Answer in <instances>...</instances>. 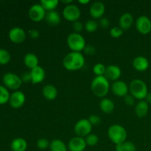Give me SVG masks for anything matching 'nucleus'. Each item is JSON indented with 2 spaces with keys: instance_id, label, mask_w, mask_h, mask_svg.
Masks as SVG:
<instances>
[{
  "instance_id": "obj_1",
  "label": "nucleus",
  "mask_w": 151,
  "mask_h": 151,
  "mask_svg": "<svg viewBox=\"0 0 151 151\" xmlns=\"http://www.w3.org/2000/svg\"><path fill=\"white\" fill-rule=\"evenodd\" d=\"M85 64V58L81 52H71L63 60V66L66 70L78 71Z\"/></svg>"
},
{
  "instance_id": "obj_2",
  "label": "nucleus",
  "mask_w": 151,
  "mask_h": 151,
  "mask_svg": "<svg viewBox=\"0 0 151 151\" xmlns=\"http://www.w3.org/2000/svg\"><path fill=\"white\" fill-rule=\"evenodd\" d=\"M91 88L94 95L104 98L110 90V83L105 76H96L91 81Z\"/></svg>"
},
{
  "instance_id": "obj_3",
  "label": "nucleus",
  "mask_w": 151,
  "mask_h": 151,
  "mask_svg": "<svg viewBox=\"0 0 151 151\" xmlns=\"http://www.w3.org/2000/svg\"><path fill=\"white\" fill-rule=\"evenodd\" d=\"M129 91L134 98L139 101L145 100L148 94L147 84L140 79H135L131 81L129 86Z\"/></svg>"
},
{
  "instance_id": "obj_4",
  "label": "nucleus",
  "mask_w": 151,
  "mask_h": 151,
  "mask_svg": "<svg viewBox=\"0 0 151 151\" xmlns=\"http://www.w3.org/2000/svg\"><path fill=\"white\" fill-rule=\"evenodd\" d=\"M109 138L114 144H122L126 141L127 131L125 128L119 124H114L108 130Z\"/></svg>"
},
{
  "instance_id": "obj_5",
  "label": "nucleus",
  "mask_w": 151,
  "mask_h": 151,
  "mask_svg": "<svg viewBox=\"0 0 151 151\" xmlns=\"http://www.w3.org/2000/svg\"><path fill=\"white\" fill-rule=\"evenodd\" d=\"M66 42L69 48L72 52H81V51H83L86 46V40L83 36L81 33H77L75 32L68 35Z\"/></svg>"
},
{
  "instance_id": "obj_6",
  "label": "nucleus",
  "mask_w": 151,
  "mask_h": 151,
  "mask_svg": "<svg viewBox=\"0 0 151 151\" xmlns=\"http://www.w3.org/2000/svg\"><path fill=\"white\" fill-rule=\"evenodd\" d=\"M92 127L88 119H81L76 122L74 130L77 137L83 138L91 134Z\"/></svg>"
},
{
  "instance_id": "obj_7",
  "label": "nucleus",
  "mask_w": 151,
  "mask_h": 151,
  "mask_svg": "<svg viewBox=\"0 0 151 151\" xmlns=\"http://www.w3.org/2000/svg\"><path fill=\"white\" fill-rule=\"evenodd\" d=\"M63 16L66 20L71 22L79 21L81 18V10L75 4H66L63 10Z\"/></svg>"
},
{
  "instance_id": "obj_8",
  "label": "nucleus",
  "mask_w": 151,
  "mask_h": 151,
  "mask_svg": "<svg viewBox=\"0 0 151 151\" xmlns=\"http://www.w3.org/2000/svg\"><path fill=\"white\" fill-rule=\"evenodd\" d=\"M46 14H47V12L40 3L32 4L28 11L29 19L34 22H39L45 19Z\"/></svg>"
},
{
  "instance_id": "obj_9",
  "label": "nucleus",
  "mask_w": 151,
  "mask_h": 151,
  "mask_svg": "<svg viewBox=\"0 0 151 151\" xmlns=\"http://www.w3.org/2000/svg\"><path fill=\"white\" fill-rule=\"evenodd\" d=\"M3 83L6 87L12 90L19 89L22 85V81L21 77L18 76L14 73H6L3 76Z\"/></svg>"
},
{
  "instance_id": "obj_10",
  "label": "nucleus",
  "mask_w": 151,
  "mask_h": 151,
  "mask_svg": "<svg viewBox=\"0 0 151 151\" xmlns=\"http://www.w3.org/2000/svg\"><path fill=\"white\" fill-rule=\"evenodd\" d=\"M136 27L138 32L142 35H147L151 31V21L147 16H141L136 21Z\"/></svg>"
},
{
  "instance_id": "obj_11",
  "label": "nucleus",
  "mask_w": 151,
  "mask_h": 151,
  "mask_svg": "<svg viewBox=\"0 0 151 151\" xmlns=\"http://www.w3.org/2000/svg\"><path fill=\"white\" fill-rule=\"evenodd\" d=\"M111 91L113 94L117 97H124L128 94L129 87L124 81H116L112 83Z\"/></svg>"
},
{
  "instance_id": "obj_12",
  "label": "nucleus",
  "mask_w": 151,
  "mask_h": 151,
  "mask_svg": "<svg viewBox=\"0 0 151 151\" xmlns=\"http://www.w3.org/2000/svg\"><path fill=\"white\" fill-rule=\"evenodd\" d=\"M9 38L14 44H22L26 39V32L22 28L16 27L9 32Z\"/></svg>"
},
{
  "instance_id": "obj_13",
  "label": "nucleus",
  "mask_w": 151,
  "mask_h": 151,
  "mask_svg": "<svg viewBox=\"0 0 151 151\" xmlns=\"http://www.w3.org/2000/svg\"><path fill=\"white\" fill-rule=\"evenodd\" d=\"M106 12V6L102 1H94L89 9L90 16L94 19H100Z\"/></svg>"
},
{
  "instance_id": "obj_14",
  "label": "nucleus",
  "mask_w": 151,
  "mask_h": 151,
  "mask_svg": "<svg viewBox=\"0 0 151 151\" xmlns=\"http://www.w3.org/2000/svg\"><path fill=\"white\" fill-rule=\"evenodd\" d=\"M26 97L24 94L21 91H16L10 95L9 103L13 109H20L25 103Z\"/></svg>"
},
{
  "instance_id": "obj_15",
  "label": "nucleus",
  "mask_w": 151,
  "mask_h": 151,
  "mask_svg": "<svg viewBox=\"0 0 151 151\" xmlns=\"http://www.w3.org/2000/svg\"><path fill=\"white\" fill-rule=\"evenodd\" d=\"M85 139L80 137H75L71 139L68 144V149L70 151H84L86 148Z\"/></svg>"
},
{
  "instance_id": "obj_16",
  "label": "nucleus",
  "mask_w": 151,
  "mask_h": 151,
  "mask_svg": "<svg viewBox=\"0 0 151 151\" xmlns=\"http://www.w3.org/2000/svg\"><path fill=\"white\" fill-rule=\"evenodd\" d=\"M121 75H122V71L119 66H116V65H109V66L106 67L104 76L109 81H111L115 82L116 81H119Z\"/></svg>"
},
{
  "instance_id": "obj_17",
  "label": "nucleus",
  "mask_w": 151,
  "mask_h": 151,
  "mask_svg": "<svg viewBox=\"0 0 151 151\" xmlns=\"http://www.w3.org/2000/svg\"><path fill=\"white\" fill-rule=\"evenodd\" d=\"M31 82L33 84H38L43 82L46 78V72L44 68L38 66L31 69Z\"/></svg>"
},
{
  "instance_id": "obj_18",
  "label": "nucleus",
  "mask_w": 151,
  "mask_h": 151,
  "mask_svg": "<svg viewBox=\"0 0 151 151\" xmlns=\"http://www.w3.org/2000/svg\"><path fill=\"white\" fill-rule=\"evenodd\" d=\"M133 67L138 72H145L149 67V61L144 56H138L133 60Z\"/></svg>"
},
{
  "instance_id": "obj_19",
  "label": "nucleus",
  "mask_w": 151,
  "mask_h": 151,
  "mask_svg": "<svg viewBox=\"0 0 151 151\" xmlns=\"http://www.w3.org/2000/svg\"><path fill=\"white\" fill-rule=\"evenodd\" d=\"M119 27L122 30H128L132 27L133 24H134V17L129 13H123L119 18Z\"/></svg>"
},
{
  "instance_id": "obj_20",
  "label": "nucleus",
  "mask_w": 151,
  "mask_h": 151,
  "mask_svg": "<svg viewBox=\"0 0 151 151\" xmlns=\"http://www.w3.org/2000/svg\"><path fill=\"white\" fill-rule=\"evenodd\" d=\"M42 94L44 98L47 100H54L58 97V90L55 86L48 84L44 86L42 89Z\"/></svg>"
},
{
  "instance_id": "obj_21",
  "label": "nucleus",
  "mask_w": 151,
  "mask_h": 151,
  "mask_svg": "<svg viewBox=\"0 0 151 151\" xmlns=\"http://www.w3.org/2000/svg\"><path fill=\"white\" fill-rule=\"evenodd\" d=\"M45 20L49 25L50 26H58L60 23L61 18L60 14L56 10L47 12L45 16Z\"/></svg>"
},
{
  "instance_id": "obj_22",
  "label": "nucleus",
  "mask_w": 151,
  "mask_h": 151,
  "mask_svg": "<svg viewBox=\"0 0 151 151\" xmlns=\"http://www.w3.org/2000/svg\"><path fill=\"white\" fill-rule=\"evenodd\" d=\"M149 111L148 103L145 100H140L135 107V113L137 116L139 118H143L147 114Z\"/></svg>"
},
{
  "instance_id": "obj_23",
  "label": "nucleus",
  "mask_w": 151,
  "mask_h": 151,
  "mask_svg": "<svg viewBox=\"0 0 151 151\" xmlns=\"http://www.w3.org/2000/svg\"><path fill=\"white\" fill-rule=\"evenodd\" d=\"M24 63L27 67L30 69L39 66L38 65L39 60H38V57L33 53H27L25 55L24 58Z\"/></svg>"
},
{
  "instance_id": "obj_24",
  "label": "nucleus",
  "mask_w": 151,
  "mask_h": 151,
  "mask_svg": "<svg viewBox=\"0 0 151 151\" xmlns=\"http://www.w3.org/2000/svg\"><path fill=\"white\" fill-rule=\"evenodd\" d=\"M100 108L102 111L105 114H111L114 111L115 105L111 99L104 97L100 103Z\"/></svg>"
},
{
  "instance_id": "obj_25",
  "label": "nucleus",
  "mask_w": 151,
  "mask_h": 151,
  "mask_svg": "<svg viewBox=\"0 0 151 151\" xmlns=\"http://www.w3.org/2000/svg\"><path fill=\"white\" fill-rule=\"evenodd\" d=\"M10 147L13 151H26L27 142L23 138H16L12 141Z\"/></svg>"
},
{
  "instance_id": "obj_26",
  "label": "nucleus",
  "mask_w": 151,
  "mask_h": 151,
  "mask_svg": "<svg viewBox=\"0 0 151 151\" xmlns=\"http://www.w3.org/2000/svg\"><path fill=\"white\" fill-rule=\"evenodd\" d=\"M50 149L51 151H67L68 147L60 139H53L50 142Z\"/></svg>"
},
{
  "instance_id": "obj_27",
  "label": "nucleus",
  "mask_w": 151,
  "mask_h": 151,
  "mask_svg": "<svg viewBox=\"0 0 151 151\" xmlns=\"http://www.w3.org/2000/svg\"><path fill=\"white\" fill-rule=\"evenodd\" d=\"M58 0H42L41 1L40 4L44 7L46 11H52L55 10L58 5Z\"/></svg>"
},
{
  "instance_id": "obj_28",
  "label": "nucleus",
  "mask_w": 151,
  "mask_h": 151,
  "mask_svg": "<svg viewBox=\"0 0 151 151\" xmlns=\"http://www.w3.org/2000/svg\"><path fill=\"white\" fill-rule=\"evenodd\" d=\"M10 94L8 90L3 86H0V105H4L9 101Z\"/></svg>"
},
{
  "instance_id": "obj_29",
  "label": "nucleus",
  "mask_w": 151,
  "mask_h": 151,
  "mask_svg": "<svg viewBox=\"0 0 151 151\" xmlns=\"http://www.w3.org/2000/svg\"><path fill=\"white\" fill-rule=\"evenodd\" d=\"M99 27V23L94 19L88 20V22H86L84 25V28L88 32H94L97 31Z\"/></svg>"
},
{
  "instance_id": "obj_30",
  "label": "nucleus",
  "mask_w": 151,
  "mask_h": 151,
  "mask_svg": "<svg viewBox=\"0 0 151 151\" xmlns=\"http://www.w3.org/2000/svg\"><path fill=\"white\" fill-rule=\"evenodd\" d=\"M11 56L8 51L4 49H0V64L5 65L10 62Z\"/></svg>"
},
{
  "instance_id": "obj_31",
  "label": "nucleus",
  "mask_w": 151,
  "mask_h": 151,
  "mask_svg": "<svg viewBox=\"0 0 151 151\" xmlns=\"http://www.w3.org/2000/svg\"><path fill=\"white\" fill-rule=\"evenodd\" d=\"M106 67L103 63H96L93 67V72L96 76H104L106 73Z\"/></svg>"
},
{
  "instance_id": "obj_32",
  "label": "nucleus",
  "mask_w": 151,
  "mask_h": 151,
  "mask_svg": "<svg viewBox=\"0 0 151 151\" xmlns=\"http://www.w3.org/2000/svg\"><path fill=\"white\" fill-rule=\"evenodd\" d=\"M85 141L86 145L88 146H95L99 142V137L95 134H90L85 138Z\"/></svg>"
},
{
  "instance_id": "obj_33",
  "label": "nucleus",
  "mask_w": 151,
  "mask_h": 151,
  "mask_svg": "<svg viewBox=\"0 0 151 151\" xmlns=\"http://www.w3.org/2000/svg\"><path fill=\"white\" fill-rule=\"evenodd\" d=\"M50 145V142H49L48 139L44 138L39 139L37 141V147L40 150H46V149L49 148Z\"/></svg>"
},
{
  "instance_id": "obj_34",
  "label": "nucleus",
  "mask_w": 151,
  "mask_h": 151,
  "mask_svg": "<svg viewBox=\"0 0 151 151\" xmlns=\"http://www.w3.org/2000/svg\"><path fill=\"white\" fill-rule=\"evenodd\" d=\"M123 34V30L119 27H114L110 29V35L112 38H119Z\"/></svg>"
},
{
  "instance_id": "obj_35",
  "label": "nucleus",
  "mask_w": 151,
  "mask_h": 151,
  "mask_svg": "<svg viewBox=\"0 0 151 151\" xmlns=\"http://www.w3.org/2000/svg\"><path fill=\"white\" fill-rule=\"evenodd\" d=\"M123 145V151H136L137 147L134 142L131 141H125L122 143Z\"/></svg>"
},
{
  "instance_id": "obj_36",
  "label": "nucleus",
  "mask_w": 151,
  "mask_h": 151,
  "mask_svg": "<svg viewBox=\"0 0 151 151\" xmlns=\"http://www.w3.org/2000/svg\"><path fill=\"white\" fill-rule=\"evenodd\" d=\"M72 28L75 30V32L80 33V32L83 31L84 26L82 22H80V21H77V22H73V24H72Z\"/></svg>"
},
{
  "instance_id": "obj_37",
  "label": "nucleus",
  "mask_w": 151,
  "mask_h": 151,
  "mask_svg": "<svg viewBox=\"0 0 151 151\" xmlns=\"http://www.w3.org/2000/svg\"><path fill=\"white\" fill-rule=\"evenodd\" d=\"M88 121L90 122V123L92 125V126H94V125H97L101 122V119L99 116L96 114H92L88 118Z\"/></svg>"
},
{
  "instance_id": "obj_38",
  "label": "nucleus",
  "mask_w": 151,
  "mask_h": 151,
  "mask_svg": "<svg viewBox=\"0 0 151 151\" xmlns=\"http://www.w3.org/2000/svg\"><path fill=\"white\" fill-rule=\"evenodd\" d=\"M98 23L99 26H100L102 28H103V29H107V28H109V27L110 26V21H109V19L106 17L101 18Z\"/></svg>"
},
{
  "instance_id": "obj_39",
  "label": "nucleus",
  "mask_w": 151,
  "mask_h": 151,
  "mask_svg": "<svg viewBox=\"0 0 151 151\" xmlns=\"http://www.w3.org/2000/svg\"><path fill=\"white\" fill-rule=\"evenodd\" d=\"M124 102L128 106H133L135 103V98L131 94H127L124 97Z\"/></svg>"
},
{
  "instance_id": "obj_40",
  "label": "nucleus",
  "mask_w": 151,
  "mask_h": 151,
  "mask_svg": "<svg viewBox=\"0 0 151 151\" xmlns=\"http://www.w3.org/2000/svg\"><path fill=\"white\" fill-rule=\"evenodd\" d=\"M83 51L86 54L88 55H93L96 53V49L92 45H86Z\"/></svg>"
},
{
  "instance_id": "obj_41",
  "label": "nucleus",
  "mask_w": 151,
  "mask_h": 151,
  "mask_svg": "<svg viewBox=\"0 0 151 151\" xmlns=\"http://www.w3.org/2000/svg\"><path fill=\"white\" fill-rule=\"evenodd\" d=\"M29 36H30V38H32V39H37V38L40 36L39 31L36 29H30L29 32Z\"/></svg>"
},
{
  "instance_id": "obj_42",
  "label": "nucleus",
  "mask_w": 151,
  "mask_h": 151,
  "mask_svg": "<svg viewBox=\"0 0 151 151\" xmlns=\"http://www.w3.org/2000/svg\"><path fill=\"white\" fill-rule=\"evenodd\" d=\"M21 78H22V82L27 83V82H29V81H31L30 72H25V73H24L23 75H22V77H21Z\"/></svg>"
},
{
  "instance_id": "obj_43",
  "label": "nucleus",
  "mask_w": 151,
  "mask_h": 151,
  "mask_svg": "<svg viewBox=\"0 0 151 151\" xmlns=\"http://www.w3.org/2000/svg\"><path fill=\"white\" fill-rule=\"evenodd\" d=\"M115 150L116 151H123V145L122 144H118L116 145L115 146Z\"/></svg>"
},
{
  "instance_id": "obj_44",
  "label": "nucleus",
  "mask_w": 151,
  "mask_h": 151,
  "mask_svg": "<svg viewBox=\"0 0 151 151\" xmlns=\"http://www.w3.org/2000/svg\"><path fill=\"white\" fill-rule=\"evenodd\" d=\"M145 100H146L145 101L147 102V103H150V104H151V92L147 94V97H146Z\"/></svg>"
},
{
  "instance_id": "obj_45",
  "label": "nucleus",
  "mask_w": 151,
  "mask_h": 151,
  "mask_svg": "<svg viewBox=\"0 0 151 151\" xmlns=\"http://www.w3.org/2000/svg\"><path fill=\"white\" fill-rule=\"evenodd\" d=\"M79 3L81 4H88L89 3V0H85V1H83V0H80L79 1Z\"/></svg>"
},
{
  "instance_id": "obj_46",
  "label": "nucleus",
  "mask_w": 151,
  "mask_h": 151,
  "mask_svg": "<svg viewBox=\"0 0 151 151\" xmlns=\"http://www.w3.org/2000/svg\"><path fill=\"white\" fill-rule=\"evenodd\" d=\"M62 2L64 3V4H70L72 2V0H69V1H62Z\"/></svg>"
}]
</instances>
